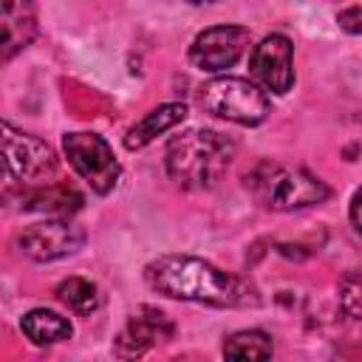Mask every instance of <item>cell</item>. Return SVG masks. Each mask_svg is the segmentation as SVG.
Segmentation results:
<instances>
[{
	"label": "cell",
	"instance_id": "obj_15",
	"mask_svg": "<svg viewBox=\"0 0 362 362\" xmlns=\"http://www.w3.org/2000/svg\"><path fill=\"white\" fill-rule=\"evenodd\" d=\"M274 345L272 337L263 331H235L223 342V356L226 359H272Z\"/></svg>",
	"mask_w": 362,
	"mask_h": 362
},
{
	"label": "cell",
	"instance_id": "obj_12",
	"mask_svg": "<svg viewBox=\"0 0 362 362\" xmlns=\"http://www.w3.org/2000/svg\"><path fill=\"white\" fill-rule=\"evenodd\" d=\"M85 204V198L65 184H51V187H37L20 195V206L28 212H45L51 218H71L74 212H79Z\"/></svg>",
	"mask_w": 362,
	"mask_h": 362
},
{
	"label": "cell",
	"instance_id": "obj_4",
	"mask_svg": "<svg viewBox=\"0 0 362 362\" xmlns=\"http://www.w3.org/2000/svg\"><path fill=\"white\" fill-rule=\"evenodd\" d=\"M198 102L209 116H218V119H226V122H235V124H243V127L260 124L272 110V102H269L266 90L257 82L243 79V76H215V79H209L201 88Z\"/></svg>",
	"mask_w": 362,
	"mask_h": 362
},
{
	"label": "cell",
	"instance_id": "obj_18",
	"mask_svg": "<svg viewBox=\"0 0 362 362\" xmlns=\"http://www.w3.org/2000/svg\"><path fill=\"white\" fill-rule=\"evenodd\" d=\"M337 23H339V28L348 31V34H362V3L342 8V11L337 14Z\"/></svg>",
	"mask_w": 362,
	"mask_h": 362
},
{
	"label": "cell",
	"instance_id": "obj_11",
	"mask_svg": "<svg viewBox=\"0 0 362 362\" xmlns=\"http://www.w3.org/2000/svg\"><path fill=\"white\" fill-rule=\"evenodd\" d=\"M3 6V17H0V25H3V48H0V57L3 62H8L14 54H20L37 34V6L34 0H0Z\"/></svg>",
	"mask_w": 362,
	"mask_h": 362
},
{
	"label": "cell",
	"instance_id": "obj_16",
	"mask_svg": "<svg viewBox=\"0 0 362 362\" xmlns=\"http://www.w3.org/2000/svg\"><path fill=\"white\" fill-rule=\"evenodd\" d=\"M57 297H59V303H65L74 314H82V317L93 314V311L99 308V303H102L99 288H96L90 280H85V277H65V280L57 286Z\"/></svg>",
	"mask_w": 362,
	"mask_h": 362
},
{
	"label": "cell",
	"instance_id": "obj_8",
	"mask_svg": "<svg viewBox=\"0 0 362 362\" xmlns=\"http://www.w3.org/2000/svg\"><path fill=\"white\" fill-rule=\"evenodd\" d=\"M249 45V28L243 25H212L201 31L189 45V62L198 71L221 74L232 68Z\"/></svg>",
	"mask_w": 362,
	"mask_h": 362
},
{
	"label": "cell",
	"instance_id": "obj_5",
	"mask_svg": "<svg viewBox=\"0 0 362 362\" xmlns=\"http://www.w3.org/2000/svg\"><path fill=\"white\" fill-rule=\"evenodd\" d=\"M62 150H65L68 164L76 170V175L82 181H88V187L93 192L107 195L116 187L122 167H119L110 144L99 133H88V130L68 133L62 139Z\"/></svg>",
	"mask_w": 362,
	"mask_h": 362
},
{
	"label": "cell",
	"instance_id": "obj_3",
	"mask_svg": "<svg viewBox=\"0 0 362 362\" xmlns=\"http://www.w3.org/2000/svg\"><path fill=\"white\" fill-rule=\"evenodd\" d=\"M249 195L272 212H291L303 206L322 204L331 189L322 178L311 175L303 167H286L277 161H260L255 164L243 178Z\"/></svg>",
	"mask_w": 362,
	"mask_h": 362
},
{
	"label": "cell",
	"instance_id": "obj_20",
	"mask_svg": "<svg viewBox=\"0 0 362 362\" xmlns=\"http://www.w3.org/2000/svg\"><path fill=\"white\" fill-rule=\"evenodd\" d=\"M189 3H195V6H201V3H215V0H189Z\"/></svg>",
	"mask_w": 362,
	"mask_h": 362
},
{
	"label": "cell",
	"instance_id": "obj_17",
	"mask_svg": "<svg viewBox=\"0 0 362 362\" xmlns=\"http://www.w3.org/2000/svg\"><path fill=\"white\" fill-rule=\"evenodd\" d=\"M339 305L345 317H351L356 325H362V269L351 272L339 283Z\"/></svg>",
	"mask_w": 362,
	"mask_h": 362
},
{
	"label": "cell",
	"instance_id": "obj_13",
	"mask_svg": "<svg viewBox=\"0 0 362 362\" xmlns=\"http://www.w3.org/2000/svg\"><path fill=\"white\" fill-rule=\"evenodd\" d=\"M187 116V107L181 102H167V105H158L156 110H150L141 122H136L127 133H124V147L127 150H141L147 147L156 136L167 133L170 127H175L178 122H184Z\"/></svg>",
	"mask_w": 362,
	"mask_h": 362
},
{
	"label": "cell",
	"instance_id": "obj_2",
	"mask_svg": "<svg viewBox=\"0 0 362 362\" xmlns=\"http://www.w3.org/2000/svg\"><path fill=\"white\" fill-rule=\"evenodd\" d=\"M235 158V141L218 130L192 127L167 144L164 167L181 189H209Z\"/></svg>",
	"mask_w": 362,
	"mask_h": 362
},
{
	"label": "cell",
	"instance_id": "obj_9",
	"mask_svg": "<svg viewBox=\"0 0 362 362\" xmlns=\"http://www.w3.org/2000/svg\"><path fill=\"white\" fill-rule=\"evenodd\" d=\"M294 45L288 37L283 34H269L266 40H260L252 51L249 59V71L255 76V82H260L263 90L272 93H288L294 85Z\"/></svg>",
	"mask_w": 362,
	"mask_h": 362
},
{
	"label": "cell",
	"instance_id": "obj_14",
	"mask_svg": "<svg viewBox=\"0 0 362 362\" xmlns=\"http://www.w3.org/2000/svg\"><path fill=\"white\" fill-rule=\"evenodd\" d=\"M20 328L23 334L34 342V345H54V342H62L74 334L71 322L65 317H59L57 311H48V308H34L28 311L23 320H20Z\"/></svg>",
	"mask_w": 362,
	"mask_h": 362
},
{
	"label": "cell",
	"instance_id": "obj_1",
	"mask_svg": "<svg viewBox=\"0 0 362 362\" xmlns=\"http://www.w3.org/2000/svg\"><path fill=\"white\" fill-rule=\"evenodd\" d=\"M144 280L153 291L173 300L206 303L215 308H246L257 305V288L209 260L192 255H161L144 269Z\"/></svg>",
	"mask_w": 362,
	"mask_h": 362
},
{
	"label": "cell",
	"instance_id": "obj_7",
	"mask_svg": "<svg viewBox=\"0 0 362 362\" xmlns=\"http://www.w3.org/2000/svg\"><path fill=\"white\" fill-rule=\"evenodd\" d=\"M82 243H85V229L79 223H74L71 218L40 221V223L25 226L17 235L20 252L37 263H48V260H59L65 255H74L82 249Z\"/></svg>",
	"mask_w": 362,
	"mask_h": 362
},
{
	"label": "cell",
	"instance_id": "obj_6",
	"mask_svg": "<svg viewBox=\"0 0 362 362\" xmlns=\"http://www.w3.org/2000/svg\"><path fill=\"white\" fill-rule=\"evenodd\" d=\"M0 130H3V161L11 178L45 181L57 173V156L42 139L17 130L11 122H3Z\"/></svg>",
	"mask_w": 362,
	"mask_h": 362
},
{
	"label": "cell",
	"instance_id": "obj_10",
	"mask_svg": "<svg viewBox=\"0 0 362 362\" xmlns=\"http://www.w3.org/2000/svg\"><path fill=\"white\" fill-rule=\"evenodd\" d=\"M175 334V325L173 320L153 308V305H139L130 317H127V325L122 328L119 339H116V356L122 359H133V356H144L150 348H156L158 342H167L173 339Z\"/></svg>",
	"mask_w": 362,
	"mask_h": 362
},
{
	"label": "cell",
	"instance_id": "obj_19",
	"mask_svg": "<svg viewBox=\"0 0 362 362\" xmlns=\"http://www.w3.org/2000/svg\"><path fill=\"white\" fill-rule=\"evenodd\" d=\"M351 221H354V226L362 232V187L354 192V198H351Z\"/></svg>",
	"mask_w": 362,
	"mask_h": 362
}]
</instances>
